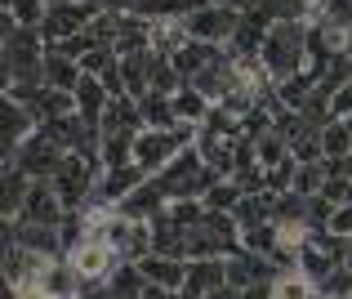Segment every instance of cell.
Segmentation results:
<instances>
[{"mask_svg":"<svg viewBox=\"0 0 352 299\" xmlns=\"http://www.w3.org/2000/svg\"><path fill=\"white\" fill-rule=\"evenodd\" d=\"M258 59H263L272 81H285L294 72H303L308 68V23L303 18H276L267 27V41L258 50Z\"/></svg>","mask_w":352,"mask_h":299,"instance_id":"1","label":"cell"},{"mask_svg":"<svg viewBox=\"0 0 352 299\" xmlns=\"http://www.w3.org/2000/svg\"><path fill=\"white\" fill-rule=\"evenodd\" d=\"M98 14H103V0H67V5H50L45 18H41L45 45H58V41H67V36H80Z\"/></svg>","mask_w":352,"mask_h":299,"instance_id":"2","label":"cell"},{"mask_svg":"<svg viewBox=\"0 0 352 299\" xmlns=\"http://www.w3.org/2000/svg\"><path fill=\"white\" fill-rule=\"evenodd\" d=\"M183 27H188V36H192V41L228 45V41L236 36V27H241V9H232V5H214V0H206V5H201L192 18H183Z\"/></svg>","mask_w":352,"mask_h":299,"instance_id":"3","label":"cell"},{"mask_svg":"<svg viewBox=\"0 0 352 299\" xmlns=\"http://www.w3.org/2000/svg\"><path fill=\"white\" fill-rule=\"evenodd\" d=\"M63 156H67V152H63V147L54 143V138L45 134L41 125H36V134H27V138H23V147H18L14 165H23L32 179H54V170L63 165Z\"/></svg>","mask_w":352,"mask_h":299,"instance_id":"4","label":"cell"},{"mask_svg":"<svg viewBox=\"0 0 352 299\" xmlns=\"http://www.w3.org/2000/svg\"><path fill=\"white\" fill-rule=\"evenodd\" d=\"M276 277H281V268L267 255H254V250H245V246H236L232 255H228V286H236V291H250V286H258V282H276Z\"/></svg>","mask_w":352,"mask_h":299,"instance_id":"5","label":"cell"},{"mask_svg":"<svg viewBox=\"0 0 352 299\" xmlns=\"http://www.w3.org/2000/svg\"><path fill=\"white\" fill-rule=\"evenodd\" d=\"M72 268H76L80 273V282H107V277H112V268L120 264L116 259V250L107 246L103 237H89V241H80L76 250H72Z\"/></svg>","mask_w":352,"mask_h":299,"instance_id":"6","label":"cell"},{"mask_svg":"<svg viewBox=\"0 0 352 299\" xmlns=\"http://www.w3.org/2000/svg\"><path fill=\"white\" fill-rule=\"evenodd\" d=\"M0 125H5V165H14V156H18V147H23V138L36 134V125H41V121L32 116V107H27V103H18V99L5 94Z\"/></svg>","mask_w":352,"mask_h":299,"instance_id":"7","label":"cell"},{"mask_svg":"<svg viewBox=\"0 0 352 299\" xmlns=\"http://www.w3.org/2000/svg\"><path fill=\"white\" fill-rule=\"evenodd\" d=\"M63 214H67V205H63L58 188H54V179H32V188H27V201H23V214H18V219L63 223Z\"/></svg>","mask_w":352,"mask_h":299,"instance_id":"8","label":"cell"},{"mask_svg":"<svg viewBox=\"0 0 352 299\" xmlns=\"http://www.w3.org/2000/svg\"><path fill=\"white\" fill-rule=\"evenodd\" d=\"M228 286V259H188V282H183V299H206L210 291Z\"/></svg>","mask_w":352,"mask_h":299,"instance_id":"9","label":"cell"},{"mask_svg":"<svg viewBox=\"0 0 352 299\" xmlns=\"http://www.w3.org/2000/svg\"><path fill=\"white\" fill-rule=\"evenodd\" d=\"M170 205V192H165V183H161V174H147L143 183H138L134 192H129L125 201L116 205L120 214H129V219H152L156 210H165Z\"/></svg>","mask_w":352,"mask_h":299,"instance_id":"10","label":"cell"},{"mask_svg":"<svg viewBox=\"0 0 352 299\" xmlns=\"http://www.w3.org/2000/svg\"><path fill=\"white\" fill-rule=\"evenodd\" d=\"M138 268H143L147 286L183 291V282H188V259H179V255H147V259H138Z\"/></svg>","mask_w":352,"mask_h":299,"instance_id":"11","label":"cell"},{"mask_svg":"<svg viewBox=\"0 0 352 299\" xmlns=\"http://www.w3.org/2000/svg\"><path fill=\"white\" fill-rule=\"evenodd\" d=\"M152 63H156V50L120 54V81H125V94L143 99L147 90H152Z\"/></svg>","mask_w":352,"mask_h":299,"instance_id":"12","label":"cell"},{"mask_svg":"<svg viewBox=\"0 0 352 299\" xmlns=\"http://www.w3.org/2000/svg\"><path fill=\"white\" fill-rule=\"evenodd\" d=\"M27 107H32V116L41 121V125H45V121H58V116H72V112H80L72 90H54V85H45L41 94H32V99H27Z\"/></svg>","mask_w":352,"mask_h":299,"instance_id":"13","label":"cell"},{"mask_svg":"<svg viewBox=\"0 0 352 299\" xmlns=\"http://www.w3.org/2000/svg\"><path fill=\"white\" fill-rule=\"evenodd\" d=\"M98 130H103V134H116V130H147V125H143V112H138V99H134V94H116V99L103 107Z\"/></svg>","mask_w":352,"mask_h":299,"instance_id":"14","label":"cell"},{"mask_svg":"<svg viewBox=\"0 0 352 299\" xmlns=\"http://www.w3.org/2000/svg\"><path fill=\"white\" fill-rule=\"evenodd\" d=\"M36 291H45L50 299H72V295L80 291V273L72 268V259H54V264L41 273Z\"/></svg>","mask_w":352,"mask_h":299,"instance_id":"15","label":"cell"},{"mask_svg":"<svg viewBox=\"0 0 352 299\" xmlns=\"http://www.w3.org/2000/svg\"><path fill=\"white\" fill-rule=\"evenodd\" d=\"M80 81H85V68H80L76 59H63L58 50H45V85H54V90H72V94H76Z\"/></svg>","mask_w":352,"mask_h":299,"instance_id":"16","label":"cell"},{"mask_svg":"<svg viewBox=\"0 0 352 299\" xmlns=\"http://www.w3.org/2000/svg\"><path fill=\"white\" fill-rule=\"evenodd\" d=\"M138 112H143V125H147V130H174V125H179L174 99L161 94V90H147V94L138 99Z\"/></svg>","mask_w":352,"mask_h":299,"instance_id":"17","label":"cell"},{"mask_svg":"<svg viewBox=\"0 0 352 299\" xmlns=\"http://www.w3.org/2000/svg\"><path fill=\"white\" fill-rule=\"evenodd\" d=\"M107 291H112V299H143V291H147L143 268L134 259H120L112 268V277H107Z\"/></svg>","mask_w":352,"mask_h":299,"instance_id":"18","label":"cell"},{"mask_svg":"<svg viewBox=\"0 0 352 299\" xmlns=\"http://www.w3.org/2000/svg\"><path fill=\"white\" fill-rule=\"evenodd\" d=\"M107 103H112V94H107V85L98 76H85L76 85V107H80V116L89 121V125H98V121H103V107Z\"/></svg>","mask_w":352,"mask_h":299,"instance_id":"19","label":"cell"},{"mask_svg":"<svg viewBox=\"0 0 352 299\" xmlns=\"http://www.w3.org/2000/svg\"><path fill=\"white\" fill-rule=\"evenodd\" d=\"M236 223L241 232L245 228H258V223H272V192H245V197L236 201Z\"/></svg>","mask_w":352,"mask_h":299,"instance_id":"20","label":"cell"},{"mask_svg":"<svg viewBox=\"0 0 352 299\" xmlns=\"http://www.w3.org/2000/svg\"><path fill=\"white\" fill-rule=\"evenodd\" d=\"M27 188H32V174L23 165H5V219H18L23 214V201H27Z\"/></svg>","mask_w":352,"mask_h":299,"instance_id":"21","label":"cell"},{"mask_svg":"<svg viewBox=\"0 0 352 299\" xmlns=\"http://www.w3.org/2000/svg\"><path fill=\"white\" fill-rule=\"evenodd\" d=\"M138 134H143V130H116V134H103V170L134 161V143H138Z\"/></svg>","mask_w":352,"mask_h":299,"instance_id":"22","label":"cell"},{"mask_svg":"<svg viewBox=\"0 0 352 299\" xmlns=\"http://www.w3.org/2000/svg\"><path fill=\"white\" fill-rule=\"evenodd\" d=\"M308 23L348 32V27H352V0H317V5L308 9Z\"/></svg>","mask_w":352,"mask_h":299,"instance_id":"23","label":"cell"},{"mask_svg":"<svg viewBox=\"0 0 352 299\" xmlns=\"http://www.w3.org/2000/svg\"><path fill=\"white\" fill-rule=\"evenodd\" d=\"M174 99V112H179V121H188V125H206V116H210V103L201 90H192V85H183L179 94H170Z\"/></svg>","mask_w":352,"mask_h":299,"instance_id":"24","label":"cell"},{"mask_svg":"<svg viewBox=\"0 0 352 299\" xmlns=\"http://www.w3.org/2000/svg\"><path fill=\"white\" fill-rule=\"evenodd\" d=\"M348 81H352V59H348L344 50H335L326 59V68L317 72V90H321V94H335V90L348 85Z\"/></svg>","mask_w":352,"mask_h":299,"instance_id":"25","label":"cell"},{"mask_svg":"<svg viewBox=\"0 0 352 299\" xmlns=\"http://www.w3.org/2000/svg\"><path fill=\"white\" fill-rule=\"evenodd\" d=\"M241 246L254 250V255H272V250L281 246V228H276V219L258 223V228H245V232H241Z\"/></svg>","mask_w":352,"mask_h":299,"instance_id":"26","label":"cell"},{"mask_svg":"<svg viewBox=\"0 0 352 299\" xmlns=\"http://www.w3.org/2000/svg\"><path fill=\"white\" fill-rule=\"evenodd\" d=\"M326 161H299V170H294V192H303V197H317L321 188H326Z\"/></svg>","mask_w":352,"mask_h":299,"instance_id":"27","label":"cell"},{"mask_svg":"<svg viewBox=\"0 0 352 299\" xmlns=\"http://www.w3.org/2000/svg\"><path fill=\"white\" fill-rule=\"evenodd\" d=\"M272 291H276L272 299H312V295H317V286H312L308 277H303L299 268H294V273H281V277H276Z\"/></svg>","mask_w":352,"mask_h":299,"instance_id":"28","label":"cell"},{"mask_svg":"<svg viewBox=\"0 0 352 299\" xmlns=\"http://www.w3.org/2000/svg\"><path fill=\"white\" fill-rule=\"evenodd\" d=\"M321 147H326V156H348L352 152V130H348V121H330V125L321 130Z\"/></svg>","mask_w":352,"mask_h":299,"instance_id":"29","label":"cell"},{"mask_svg":"<svg viewBox=\"0 0 352 299\" xmlns=\"http://www.w3.org/2000/svg\"><path fill=\"white\" fill-rule=\"evenodd\" d=\"M241 197H245V192L236 188V179H219L214 188L206 192V210H236Z\"/></svg>","mask_w":352,"mask_h":299,"instance_id":"30","label":"cell"},{"mask_svg":"<svg viewBox=\"0 0 352 299\" xmlns=\"http://www.w3.org/2000/svg\"><path fill=\"white\" fill-rule=\"evenodd\" d=\"M294 170H299V161H294V156H285V161L281 165H267V192H272V197H276V192H290L294 188Z\"/></svg>","mask_w":352,"mask_h":299,"instance_id":"31","label":"cell"},{"mask_svg":"<svg viewBox=\"0 0 352 299\" xmlns=\"http://www.w3.org/2000/svg\"><path fill=\"white\" fill-rule=\"evenodd\" d=\"M5 9L23 27H41V18H45V9H50V5H45V0H5Z\"/></svg>","mask_w":352,"mask_h":299,"instance_id":"32","label":"cell"},{"mask_svg":"<svg viewBox=\"0 0 352 299\" xmlns=\"http://www.w3.org/2000/svg\"><path fill=\"white\" fill-rule=\"evenodd\" d=\"M317 295H352V268L348 264L330 268V273L317 282Z\"/></svg>","mask_w":352,"mask_h":299,"instance_id":"33","label":"cell"},{"mask_svg":"<svg viewBox=\"0 0 352 299\" xmlns=\"http://www.w3.org/2000/svg\"><path fill=\"white\" fill-rule=\"evenodd\" d=\"M330 232L352 237V201H339V205H335V214H330Z\"/></svg>","mask_w":352,"mask_h":299,"instance_id":"34","label":"cell"},{"mask_svg":"<svg viewBox=\"0 0 352 299\" xmlns=\"http://www.w3.org/2000/svg\"><path fill=\"white\" fill-rule=\"evenodd\" d=\"M330 107H335V116H339V121H348V116H352V81H348L344 90H335V94H330Z\"/></svg>","mask_w":352,"mask_h":299,"instance_id":"35","label":"cell"},{"mask_svg":"<svg viewBox=\"0 0 352 299\" xmlns=\"http://www.w3.org/2000/svg\"><path fill=\"white\" fill-rule=\"evenodd\" d=\"M206 299H241V291L236 286H219V291H210Z\"/></svg>","mask_w":352,"mask_h":299,"instance_id":"36","label":"cell"},{"mask_svg":"<svg viewBox=\"0 0 352 299\" xmlns=\"http://www.w3.org/2000/svg\"><path fill=\"white\" fill-rule=\"evenodd\" d=\"M214 5H232V9H250V0H214Z\"/></svg>","mask_w":352,"mask_h":299,"instance_id":"37","label":"cell"},{"mask_svg":"<svg viewBox=\"0 0 352 299\" xmlns=\"http://www.w3.org/2000/svg\"><path fill=\"white\" fill-rule=\"evenodd\" d=\"M344 54H348V59H352V27H348V32H344Z\"/></svg>","mask_w":352,"mask_h":299,"instance_id":"38","label":"cell"},{"mask_svg":"<svg viewBox=\"0 0 352 299\" xmlns=\"http://www.w3.org/2000/svg\"><path fill=\"white\" fill-rule=\"evenodd\" d=\"M312 299H352V295H312Z\"/></svg>","mask_w":352,"mask_h":299,"instance_id":"39","label":"cell"},{"mask_svg":"<svg viewBox=\"0 0 352 299\" xmlns=\"http://www.w3.org/2000/svg\"><path fill=\"white\" fill-rule=\"evenodd\" d=\"M344 264H348V268H352V241H348V259H344Z\"/></svg>","mask_w":352,"mask_h":299,"instance_id":"40","label":"cell"},{"mask_svg":"<svg viewBox=\"0 0 352 299\" xmlns=\"http://www.w3.org/2000/svg\"><path fill=\"white\" fill-rule=\"evenodd\" d=\"M348 201H352V183H348Z\"/></svg>","mask_w":352,"mask_h":299,"instance_id":"41","label":"cell"},{"mask_svg":"<svg viewBox=\"0 0 352 299\" xmlns=\"http://www.w3.org/2000/svg\"><path fill=\"white\" fill-rule=\"evenodd\" d=\"M72 299H76V295H72Z\"/></svg>","mask_w":352,"mask_h":299,"instance_id":"42","label":"cell"}]
</instances>
